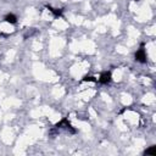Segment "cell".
<instances>
[{"instance_id": "cell-6", "label": "cell", "mask_w": 156, "mask_h": 156, "mask_svg": "<svg viewBox=\"0 0 156 156\" xmlns=\"http://www.w3.org/2000/svg\"><path fill=\"white\" fill-rule=\"evenodd\" d=\"M144 155H156V146H150L148 150L144 151Z\"/></svg>"}, {"instance_id": "cell-8", "label": "cell", "mask_w": 156, "mask_h": 156, "mask_svg": "<svg viewBox=\"0 0 156 156\" xmlns=\"http://www.w3.org/2000/svg\"><path fill=\"white\" fill-rule=\"evenodd\" d=\"M135 1H138V0H135Z\"/></svg>"}, {"instance_id": "cell-3", "label": "cell", "mask_w": 156, "mask_h": 156, "mask_svg": "<svg viewBox=\"0 0 156 156\" xmlns=\"http://www.w3.org/2000/svg\"><path fill=\"white\" fill-rule=\"evenodd\" d=\"M110 80H111V72L106 71V72H102V73L100 74L99 82H100L101 84H107V83H110Z\"/></svg>"}, {"instance_id": "cell-5", "label": "cell", "mask_w": 156, "mask_h": 156, "mask_svg": "<svg viewBox=\"0 0 156 156\" xmlns=\"http://www.w3.org/2000/svg\"><path fill=\"white\" fill-rule=\"evenodd\" d=\"M47 9H48L55 17H60V16L62 15V10H61V9H54V8H51V6H47Z\"/></svg>"}, {"instance_id": "cell-7", "label": "cell", "mask_w": 156, "mask_h": 156, "mask_svg": "<svg viewBox=\"0 0 156 156\" xmlns=\"http://www.w3.org/2000/svg\"><path fill=\"white\" fill-rule=\"evenodd\" d=\"M96 78L95 77H93V76H84L83 77V79H82V82H96Z\"/></svg>"}, {"instance_id": "cell-4", "label": "cell", "mask_w": 156, "mask_h": 156, "mask_svg": "<svg viewBox=\"0 0 156 156\" xmlns=\"http://www.w3.org/2000/svg\"><path fill=\"white\" fill-rule=\"evenodd\" d=\"M4 21H5V22H8V23L15 25L16 22H17V17H16L15 15H12V14H9V15H6V16L4 17Z\"/></svg>"}, {"instance_id": "cell-2", "label": "cell", "mask_w": 156, "mask_h": 156, "mask_svg": "<svg viewBox=\"0 0 156 156\" xmlns=\"http://www.w3.org/2000/svg\"><path fill=\"white\" fill-rule=\"evenodd\" d=\"M143 47H144V45H142V48L135 53V60L142 62V63L146 62V53H145V50H144Z\"/></svg>"}, {"instance_id": "cell-1", "label": "cell", "mask_w": 156, "mask_h": 156, "mask_svg": "<svg viewBox=\"0 0 156 156\" xmlns=\"http://www.w3.org/2000/svg\"><path fill=\"white\" fill-rule=\"evenodd\" d=\"M56 128H65L67 131H70L71 133H76V129H74L73 127L71 126V123L68 122L67 118H62L60 122H57L56 123Z\"/></svg>"}]
</instances>
